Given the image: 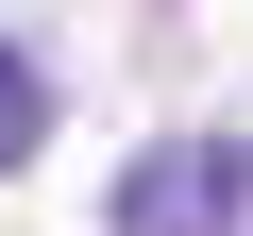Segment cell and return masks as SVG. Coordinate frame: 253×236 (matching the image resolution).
<instances>
[{"instance_id":"obj_1","label":"cell","mask_w":253,"mask_h":236,"mask_svg":"<svg viewBox=\"0 0 253 236\" xmlns=\"http://www.w3.org/2000/svg\"><path fill=\"white\" fill-rule=\"evenodd\" d=\"M118 236H253V135H152L118 169Z\"/></svg>"},{"instance_id":"obj_2","label":"cell","mask_w":253,"mask_h":236,"mask_svg":"<svg viewBox=\"0 0 253 236\" xmlns=\"http://www.w3.org/2000/svg\"><path fill=\"white\" fill-rule=\"evenodd\" d=\"M34 135H51V84H34V51H0V169H34Z\"/></svg>"}]
</instances>
